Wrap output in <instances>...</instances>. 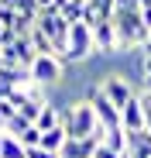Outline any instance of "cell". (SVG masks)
<instances>
[{"label": "cell", "instance_id": "1", "mask_svg": "<svg viewBox=\"0 0 151 158\" xmlns=\"http://www.w3.org/2000/svg\"><path fill=\"white\" fill-rule=\"evenodd\" d=\"M113 24H117V48L120 52H141L151 41V31L141 17V0H117Z\"/></svg>", "mask_w": 151, "mask_h": 158}, {"label": "cell", "instance_id": "2", "mask_svg": "<svg viewBox=\"0 0 151 158\" xmlns=\"http://www.w3.org/2000/svg\"><path fill=\"white\" fill-rule=\"evenodd\" d=\"M86 100L96 107V117H100V127L107 131V134H113V131H124V117H120V107L100 89V86H89L86 89Z\"/></svg>", "mask_w": 151, "mask_h": 158}, {"label": "cell", "instance_id": "3", "mask_svg": "<svg viewBox=\"0 0 151 158\" xmlns=\"http://www.w3.org/2000/svg\"><path fill=\"white\" fill-rule=\"evenodd\" d=\"M65 131H69V138H89V134H96V131H100V117H96V107H93L89 100L69 107Z\"/></svg>", "mask_w": 151, "mask_h": 158}, {"label": "cell", "instance_id": "4", "mask_svg": "<svg viewBox=\"0 0 151 158\" xmlns=\"http://www.w3.org/2000/svg\"><path fill=\"white\" fill-rule=\"evenodd\" d=\"M89 55H96V41H93V24L76 21L69 31V55L65 62H86Z\"/></svg>", "mask_w": 151, "mask_h": 158}, {"label": "cell", "instance_id": "5", "mask_svg": "<svg viewBox=\"0 0 151 158\" xmlns=\"http://www.w3.org/2000/svg\"><path fill=\"white\" fill-rule=\"evenodd\" d=\"M62 72H65V62H62L59 55H38V59L31 62V76H35L38 86H52V83H59Z\"/></svg>", "mask_w": 151, "mask_h": 158}, {"label": "cell", "instance_id": "6", "mask_svg": "<svg viewBox=\"0 0 151 158\" xmlns=\"http://www.w3.org/2000/svg\"><path fill=\"white\" fill-rule=\"evenodd\" d=\"M35 59H38V52H35L31 38H17L7 48H0V62L4 65H31Z\"/></svg>", "mask_w": 151, "mask_h": 158}, {"label": "cell", "instance_id": "7", "mask_svg": "<svg viewBox=\"0 0 151 158\" xmlns=\"http://www.w3.org/2000/svg\"><path fill=\"white\" fill-rule=\"evenodd\" d=\"M93 41H96V55H117V24L110 21H96L93 24Z\"/></svg>", "mask_w": 151, "mask_h": 158}, {"label": "cell", "instance_id": "8", "mask_svg": "<svg viewBox=\"0 0 151 158\" xmlns=\"http://www.w3.org/2000/svg\"><path fill=\"white\" fill-rule=\"evenodd\" d=\"M100 89H103V93H107V96H110V100L117 103L120 110H124V107H127V103H131V100L137 96V93L131 89V83H127L124 76H107L103 83H100Z\"/></svg>", "mask_w": 151, "mask_h": 158}, {"label": "cell", "instance_id": "9", "mask_svg": "<svg viewBox=\"0 0 151 158\" xmlns=\"http://www.w3.org/2000/svg\"><path fill=\"white\" fill-rule=\"evenodd\" d=\"M120 117H124V131H144L148 127V120H144V103H141V96H134L127 107L120 110Z\"/></svg>", "mask_w": 151, "mask_h": 158}, {"label": "cell", "instance_id": "10", "mask_svg": "<svg viewBox=\"0 0 151 158\" xmlns=\"http://www.w3.org/2000/svg\"><path fill=\"white\" fill-rule=\"evenodd\" d=\"M127 151L134 158H151V131H127Z\"/></svg>", "mask_w": 151, "mask_h": 158}, {"label": "cell", "instance_id": "11", "mask_svg": "<svg viewBox=\"0 0 151 158\" xmlns=\"http://www.w3.org/2000/svg\"><path fill=\"white\" fill-rule=\"evenodd\" d=\"M65 141H69V131H65L62 124L41 134V148H48V151H62V144H65Z\"/></svg>", "mask_w": 151, "mask_h": 158}, {"label": "cell", "instance_id": "12", "mask_svg": "<svg viewBox=\"0 0 151 158\" xmlns=\"http://www.w3.org/2000/svg\"><path fill=\"white\" fill-rule=\"evenodd\" d=\"M0 158H28V148H24L17 138L4 134V148H0Z\"/></svg>", "mask_w": 151, "mask_h": 158}, {"label": "cell", "instance_id": "13", "mask_svg": "<svg viewBox=\"0 0 151 158\" xmlns=\"http://www.w3.org/2000/svg\"><path fill=\"white\" fill-rule=\"evenodd\" d=\"M31 45H35V52H38V55H55V45H52V38H48L41 28H35V31H31Z\"/></svg>", "mask_w": 151, "mask_h": 158}, {"label": "cell", "instance_id": "14", "mask_svg": "<svg viewBox=\"0 0 151 158\" xmlns=\"http://www.w3.org/2000/svg\"><path fill=\"white\" fill-rule=\"evenodd\" d=\"M137 72H141V83H144V89L151 93V55L141 48V55H137Z\"/></svg>", "mask_w": 151, "mask_h": 158}, {"label": "cell", "instance_id": "15", "mask_svg": "<svg viewBox=\"0 0 151 158\" xmlns=\"http://www.w3.org/2000/svg\"><path fill=\"white\" fill-rule=\"evenodd\" d=\"M28 127H31V120L17 114V117H10V120H7V131H4V134H10V138H21V134H24Z\"/></svg>", "mask_w": 151, "mask_h": 158}, {"label": "cell", "instance_id": "16", "mask_svg": "<svg viewBox=\"0 0 151 158\" xmlns=\"http://www.w3.org/2000/svg\"><path fill=\"white\" fill-rule=\"evenodd\" d=\"M0 24H4V28H14V24H17V10L0 7Z\"/></svg>", "mask_w": 151, "mask_h": 158}, {"label": "cell", "instance_id": "17", "mask_svg": "<svg viewBox=\"0 0 151 158\" xmlns=\"http://www.w3.org/2000/svg\"><path fill=\"white\" fill-rule=\"evenodd\" d=\"M0 117H4V120H10V117H17V107H14L10 100H0Z\"/></svg>", "mask_w": 151, "mask_h": 158}, {"label": "cell", "instance_id": "18", "mask_svg": "<svg viewBox=\"0 0 151 158\" xmlns=\"http://www.w3.org/2000/svg\"><path fill=\"white\" fill-rule=\"evenodd\" d=\"M28 158H62V155H59V151H48V148H31Z\"/></svg>", "mask_w": 151, "mask_h": 158}, {"label": "cell", "instance_id": "19", "mask_svg": "<svg viewBox=\"0 0 151 158\" xmlns=\"http://www.w3.org/2000/svg\"><path fill=\"white\" fill-rule=\"evenodd\" d=\"M141 103H144V120H148V131H151V93H148V89H144Z\"/></svg>", "mask_w": 151, "mask_h": 158}, {"label": "cell", "instance_id": "20", "mask_svg": "<svg viewBox=\"0 0 151 158\" xmlns=\"http://www.w3.org/2000/svg\"><path fill=\"white\" fill-rule=\"evenodd\" d=\"M96 158H120V151H113L110 144H100V151H96Z\"/></svg>", "mask_w": 151, "mask_h": 158}, {"label": "cell", "instance_id": "21", "mask_svg": "<svg viewBox=\"0 0 151 158\" xmlns=\"http://www.w3.org/2000/svg\"><path fill=\"white\" fill-rule=\"evenodd\" d=\"M141 17H144V24H148V31H151V4H141Z\"/></svg>", "mask_w": 151, "mask_h": 158}, {"label": "cell", "instance_id": "22", "mask_svg": "<svg viewBox=\"0 0 151 158\" xmlns=\"http://www.w3.org/2000/svg\"><path fill=\"white\" fill-rule=\"evenodd\" d=\"M4 131H7V120H4V117H0V134H4Z\"/></svg>", "mask_w": 151, "mask_h": 158}, {"label": "cell", "instance_id": "23", "mask_svg": "<svg viewBox=\"0 0 151 158\" xmlns=\"http://www.w3.org/2000/svg\"><path fill=\"white\" fill-rule=\"evenodd\" d=\"M0 148H4V134H0Z\"/></svg>", "mask_w": 151, "mask_h": 158}, {"label": "cell", "instance_id": "24", "mask_svg": "<svg viewBox=\"0 0 151 158\" xmlns=\"http://www.w3.org/2000/svg\"><path fill=\"white\" fill-rule=\"evenodd\" d=\"M141 4H151V0H141Z\"/></svg>", "mask_w": 151, "mask_h": 158}]
</instances>
